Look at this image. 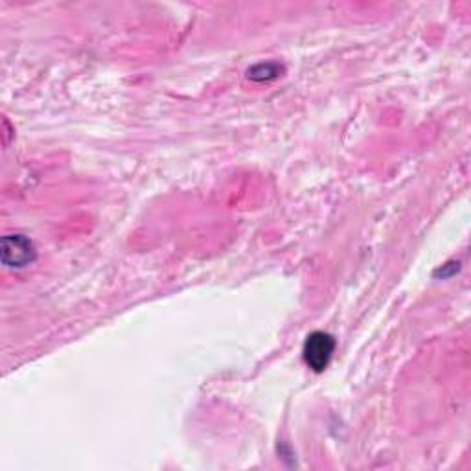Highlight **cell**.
Here are the masks:
<instances>
[{"label": "cell", "instance_id": "1", "mask_svg": "<svg viewBox=\"0 0 471 471\" xmlns=\"http://www.w3.org/2000/svg\"><path fill=\"white\" fill-rule=\"evenodd\" d=\"M335 352V339L326 331H313L304 343V361L313 372H323Z\"/></svg>", "mask_w": 471, "mask_h": 471}, {"label": "cell", "instance_id": "2", "mask_svg": "<svg viewBox=\"0 0 471 471\" xmlns=\"http://www.w3.org/2000/svg\"><path fill=\"white\" fill-rule=\"evenodd\" d=\"M3 262L11 269H22L37 258L34 243L22 234H11L3 238Z\"/></svg>", "mask_w": 471, "mask_h": 471}, {"label": "cell", "instance_id": "3", "mask_svg": "<svg viewBox=\"0 0 471 471\" xmlns=\"http://www.w3.org/2000/svg\"><path fill=\"white\" fill-rule=\"evenodd\" d=\"M280 72H282V66L277 63H260L253 66V69H249V78L254 81H269V80L278 78Z\"/></svg>", "mask_w": 471, "mask_h": 471}]
</instances>
